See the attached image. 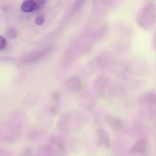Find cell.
Segmentation results:
<instances>
[{
  "label": "cell",
  "instance_id": "1",
  "mask_svg": "<svg viewBox=\"0 0 156 156\" xmlns=\"http://www.w3.org/2000/svg\"><path fill=\"white\" fill-rule=\"evenodd\" d=\"M106 123L115 133L118 134H123L125 130V124L123 120L116 116L109 115L105 118Z\"/></svg>",
  "mask_w": 156,
  "mask_h": 156
},
{
  "label": "cell",
  "instance_id": "2",
  "mask_svg": "<svg viewBox=\"0 0 156 156\" xmlns=\"http://www.w3.org/2000/svg\"><path fill=\"white\" fill-rule=\"evenodd\" d=\"M148 151V143L147 140L145 139H140L132 145L129 151V155L145 156L147 154Z\"/></svg>",
  "mask_w": 156,
  "mask_h": 156
},
{
  "label": "cell",
  "instance_id": "3",
  "mask_svg": "<svg viewBox=\"0 0 156 156\" xmlns=\"http://www.w3.org/2000/svg\"><path fill=\"white\" fill-rule=\"evenodd\" d=\"M97 143L100 147L105 150H108L111 147V140L109 134L106 129L99 128L96 133Z\"/></svg>",
  "mask_w": 156,
  "mask_h": 156
},
{
  "label": "cell",
  "instance_id": "4",
  "mask_svg": "<svg viewBox=\"0 0 156 156\" xmlns=\"http://www.w3.org/2000/svg\"><path fill=\"white\" fill-rule=\"evenodd\" d=\"M145 98L141 100V108L148 111H152L155 108V98L152 96L144 97Z\"/></svg>",
  "mask_w": 156,
  "mask_h": 156
},
{
  "label": "cell",
  "instance_id": "5",
  "mask_svg": "<svg viewBox=\"0 0 156 156\" xmlns=\"http://www.w3.org/2000/svg\"><path fill=\"white\" fill-rule=\"evenodd\" d=\"M22 11L25 12H30L36 10V4L34 1L28 0L24 2L21 7Z\"/></svg>",
  "mask_w": 156,
  "mask_h": 156
},
{
  "label": "cell",
  "instance_id": "6",
  "mask_svg": "<svg viewBox=\"0 0 156 156\" xmlns=\"http://www.w3.org/2000/svg\"><path fill=\"white\" fill-rule=\"evenodd\" d=\"M7 34H8V36H9V38L12 39L16 37L17 33H16V30L14 29L11 28V29H9L8 30Z\"/></svg>",
  "mask_w": 156,
  "mask_h": 156
},
{
  "label": "cell",
  "instance_id": "7",
  "mask_svg": "<svg viewBox=\"0 0 156 156\" xmlns=\"http://www.w3.org/2000/svg\"><path fill=\"white\" fill-rule=\"evenodd\" d=\"M7 45V42L4 37L0 36V51L3 50Z\"/></svg>",
  "mask_w": 156,
  "mask_h": 156
},
{
  "label": "cell",
  "instance_id": "8",
  "mask_svg": "<svg viewBox=\"0 0 156 156\" xmlns=\"http://www.w3.org/2000/svg\"><path fill=\"white\" fill-rule=\"evenodd\" d=\"M44 18L42 15H40L37 17L35 20V23L38 25H42L44 22Z\"/></svg>",
  "mask_w": 156,
  "mask_h": 156
},
{
  "label": "cell",
  "instance_id": "9",
  "mask_svg": "<svg viewBox=\"0 0 156 156\" xmlns=\"http://www.w3.org/2000/svg\"><path fill=\"white\" fill-rule=\"evenodd\" d=\"M36 4V10L41 9V7L44 5L45 1L43 0H37L34 1Z\"/></svg>",
  "mask_w": 156,
  "mask_h": 156
}]
</instances>
